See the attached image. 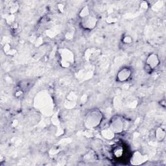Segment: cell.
Listing matches in <instances>:
<instances>
[{"mask_svg": "<svg viewBox=\"0 0 166 166\" xmlns=\"http://www.w3.org/2000/svg\"><path fill=\"white\" fill-rule=\"evenodd\" d=\"M91 14L90 12V7H89L88 5H86L84 6L80 11L79 12V18H80V20L86 18L88 16H89Z\"/></svg>", "mask_w": 166, "mask_h": 166, "instance_id": "7c38bea8", "label": "cell"}, {"mask_svg": "<svg viewBox=\"0 0 166 166\" xmlns=\"http://www.w3.org/2000/svg\"><path fill=\"white\" fill-rule=\"evenodd\" d=\"M30 86H31V82L28 80H22V81H21L19 83V85H18L19 88L21 89L22 90H23V92L29 89Z\"/></svg>", "mask_w": 166, "mask_h": 166, "instance_id": "5bb4252c", "label": "cell"}, {"mask_svg": "<svg viewBox=\"0 0 166 166\" xmlns=\"http://www.w3.org/2000/svg\"><path fill=\"white\" fill-rule=\"evenodd\" d=\"M147 160V158L146 155H142V152L137 151L134 152L133 156H132V158L130 159V163L132 165H139L143 164L144 162H146Z\"/></svg>", "mask_w": 166, "mask_h": 166, "instance_id": "ba28073f", "label": "cell"}, {"mask_svg": "<svg viewBox=\"0 0 166 166\" xmlns=\"http://www.w3.org/2000/svg\"><path fill=\"white\" fill-rule=\"evenodd\" d=\"M98 23L97 17L93 14H90L84 18L81 19L80 22V26L85 30L92 31L94 29Z\"/></svg>", "mask_w": 166, "mask_h": 166, "instance_id": "277c9868", "label": "cell"}, {"mask_svg": "<svg viewBox=\"0 0 166 166\" xmlns=\"http://www.w3.org/2000/svg\"><path fill=\"white\" fill-rule=\"evenodd\" d=\"M165 130L161 127H158L155 131V138L158 142L164 141L165 138Z\"/></svg>", "mask_w": 166, "mask_h": 166, "instance_id": "30bf717a", "label": "cell"}, {"mask_svg": "<svg viewBox=\"0 0 166 166\" xmlns=\"http://www.w3.org/2000/svg\"><path fill=\"white\" fill-rule=\"evenodd\" d=\"M74 33L72 30L68 31L66 35V37L67 38L68 40H71L72 38H74Z\"/></svg>", "mask_w": 166, "mask_h": 166, "instance_id": "ac0fdd59", "label": "cell"}, {"mask_svg": "<svg viewBox=\"0 0 166 166\" xmlns=\"http://www.w3.org/2000/svg\"><path fill=\"white\" fill-rule=\"evenodd\" d=\"M23 90H21V89H20L19 88H18V90H17L16 91V93H15V96L16 97H18V98H19V97H20L21 96H22L23 94Z\"/></svg>", "mask_w": 166, "mask_h": 166, "instance_id": "d6986e66", "label": "cell"}, {"mask_svg": "<svg viewBox=\"0 0 166 166\" xmlns=\"http://www.w3.org/2000/svg\"><path fill=\"white\" fill-rule=\"evenodd\" d=\"M160 64V61L158 55L156 53H152L150 54L147 57L146 59V64L149 67H150L152 70H154L155 68L158 67Z\"/></svg>", "mask_w": 166, "mask_h": 166, "instance_id": "52a82bcc", "label": "cell"}, {"mask_svg": "<svg viewBox=\"0 0 166 166\" xmlns=\"http://www.w3.org/2000/svg\"><path fill=\"white\" fill-rule=\"evenodd\" d=\"M15 15L13 14H8L6 17V22L10 25L14 23L15 22Z\"/></svg>", "mask_w": 166, "mask_h": 166, "instance_id": "e0dca14e", "label": "cell"}, {"mask_svg": "<svg viewBox=\"0 0 166 166\" xmlns=\"http://www.w3.org/2000/svg\"><path fill=\"white\" fill-rule=\"evenodd\" d=\"M18 28V24L16 22H14V23L11 25V29L12 31H16V30H17V29Z\"/></svg>", "mask_w": 166, "mask_h": 166, "instance_id": "7402d4cb", "label": "cell"}, {"mask_svg": "<svg viewBox=\"0 0 166 166\" xmlns=\"http://www.w3.org/2000/svg\"><path fill=\"white\" fill-rule=\"evenodd\" d=\"M20 8V5L17 2H8L5 7V10L8 14L14 15Z\"/></svg>", "mask_w": 166, "mask_h": 166, "instance_id": "9c48e42d", "label": "cell"}, {"mask_svg": "<svg viewBox=\"0 0 166 166\" xmlns=\"http://www.w3.org/2000/svg\"><path fill=\"white\" fill-rule=\"evenodd\" d=\"M103 114L97 108L92 109L85 115L83 120V125L86 129L93 130L97 128L103 121Z\"/></svg>", "mask_w": 166, "mask_h": 166, "instance_id": "6da1fadb", "label": "cell"}, {"mask_svg": "<svg viewBox=\"0 0 166 166\" xmlns=\"http://www.w3.org/2000/svg\"><path fill=\"white\" fill-rule=\"evenodd\" d=\"M121 42L124 44L128 45V44H130L133 43V38L131 37V36H130L129 35L125 34V35L123 36L121 38Z\"/></svg>", "mask_w": 166, "mask_h": 166, "instance_id": "9a60e30c", "label": "cell"}, {"mask_svg": "<svg viewBox=\"0 0 166 166\" xmlns=\"http://www.w3.org/2000/svg\"><path fill=\"white\" fill-rule=\"evenodd\" d=\"M101 134L103 135V137L107 139H112L114 138L115 134L110 129H104L101 131Z\"/></svg>", "mask_w": 166, "mask_h": 166, "instance_id": "4fadbf2b", "label": "cell"}, {"mask_svg": "<svg viewBox=\"0 0 166 166\" xmlns=\"http://www.w3.org/2000/svg\"><path fill=\"white\" fill-rule=\"evenodd\" d=\"M114 155L116 158H121L123 155V149L121 147H117L114 150Z\"/></svg>", "mask_w": 166, "mask_h": 166, "instance_id": "2e32d148", "label": "cell"}, {"mask_svg": "<svg viewBox=\"0 0 166 166\" xmlns=\"http://www.w3.org/2000/svg\"><path fill=\"white\" fill-rule=\"evenodd\" d=\"M133 71L129 67H123L118 71L117 74V80L119 83H124L128 80L132 75Z\"/></svg>", "mask_w": 166, "mask_h": 166, "instance_id": "5b68a950", "label": "cell"}, {"mask_svg": "<svg viewBox=\"0 0 166 166\" xmlns=\"http://www.w3.org/2000/svg\"><path fill=\"white\" fill-rule=\"evenodd\" d=\"M148 7H149V4L147 3V2H142L141 3V5H140V7L143 8V9H144V10L147 9Z\"/></svg>", "mask_w": 166, "mask_h": 166, "instance_id": "44dd1931", "label": "cell"}, {"mask_svg": "<svg viewBox=\"0 0 166 166\" xmlns=\"http://www.w3.org/2000/svg\"><path fill=\"white\" fill-rule=\"evenodd\" d=\"M109 129L115 134H121L125 129V123L123 119L119 116H115L112 117L109 123Z\"/></svg>", "mask_w": 166, "mask_h": 166, "instance_id": "3957f363", "label": "cell"}, {"mask_svg": "<svg viewBox=\"0 0 166 166\" xmlns=\"http://www.w3.org/2000/svg\"><path fill=\"white\" fill-rule=\"evenodd\" d=\"M3 51L5 55L8 56H13L16 53V50L12 48L9 44H5L3 47Z\"/></svg>", "mask_w": 166, "mask_h": 166, "instance_id": "8fae6325", "label": "cell"}, {"mask_svg": "<svg viewBox=\"0 0 166 166\" xmlns=\"http://www.w3.org/2000/svg\"><path fill=\"white\" fill-rule=\"evenodd\" d=\"M61 57V66L62 67L67 68L69 67L72 63L74 62V53L70 50L63 48L59 51Z\"/></svg>", "mask_w": 166, "mask_h": 166, "instance_id": "7a4b0ae2", "label": "cell"}, {"mask_svg": "<svg viewBox=\"0 0 166 166\" xmlns=\"http://www.w3.org/2000/svg\"><path fill=\"white\" fill-rule=\"evenodd\" d=\"M144 70L146 72V73L147 74H151L152 72V70L151 69V68L150 67H149L147 65L145 64V66H144Z\"/></svg>", "mask_w": 166, "mask_h": 166, "instance_id": "ffe728a7", "label": "cell"}, {"mask_svg": "<svg viewBox=\"0 0 166 166\" xmlns=\"http://www.w3.org/2000/svg\"><path fill=\"white\" fill-rule=\"evenodd\" d=\"M101 53V50L96 48V47H92L86 50L84 53V57L86 60L88 61H94L99 56Z\"/></svg>", "mask_w": 166, "mask_h": 166, "instance_id": "8992f818", "label": "cell"}]
</instances>
